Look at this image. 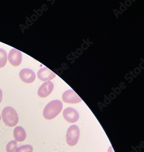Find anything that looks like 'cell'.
Instances as JSON below:
<instances>
[{"label":"cell","instance_id":"1","mask_svg":"<svg viewBox=\"0 0 144 152\" xmlns=\"http://www.w3.org/2000/svg\"><path fill=\"white\" fill-rule=\"evenodd\" d=\"M63 104L59 100H54L49 102L43 109V117L46 119H52L61 112Z\"/></svg>","mask_w":144,"mask_h":152},{"label":"cell","instance_id":"2","mask_svg":"<svg viewBox=\"0 0 144 152\" xmlns=\"http://www.w3.org/2000/svg\"><path fill=\"white\" fill-rule=\"evenodd\" d=\"M1 117L3 123L9 127H13L18 123V115L16 110L11 107H7L2 110Z\"/></svg>","mask_w":144,"mask_h":152},{"label":"cell","instance_id":"3","mask_svg":"<svg viewBox=\"0 0 144 152\" xmlns=\"http://www.w3.org/2000/svg\"><path fill=\"white\" fill-rule=\"evenodd\" d=\"M80 137V130L76 125H73L69 127L66 135V141L71 146L77 144Z\"/></svg>","mask_w":144,"mask_h":152},{"label":"cell","instance_id":"4","mask_svg":"<svg viewBox=\"0 0 144 152\" xmlns=\"http://www.w3.org/2000/svg\"><path fill=\"white\" fill-rule=\"evenodd\" d=\"M62 100L66 103L76 104L82 101L80 97L72 90L65 91L62 95Z\"/></svg>","mask_w":144,"mask_h":152},{"label":"cell","instance_id":"5","mask_svg":"<svg viewBox=\"0 0 144 152\" xmlns=\"http://www.w3.org/2000/svg\"><path fill=\"white\" fill-rule=\"evenodd\" d=\"M63 115L65 119L69 123H76L79 118L78 112L75 109L67 107L64 110Z\"/></svg>","mask_w":144,"mask_h":152},{"label":"cell","instance_id":"6","mask_svg":"<svg viewBox=\"0 0 144 152\" xmlns=\"http://www.w3.org/2000/svg\"><path fill=\"white\" fill-rule=\"evenodd\" d=\"M8 60L12 65L14 66H19L22 62V53L15 48L12 49L8 54Z\"/></svg>","mask_w":144,"mask_h":152},{"label":"cell","instance_id":"7","mask_svg":"<svg viewBox=\"0 0 144 152\" xmlns=\"http://www.w3.org/2000/svg\"><path fill=\"white\" fill-rule=\"evenodd\" d=\"M53 89L54 85L52 82L47 81L40 86L37 91V95L40 97L45 98L51 94Z\"/></svg>","mask_w":144,"mask_h":152},{"label":"cell","instance_id":"8","mask_svg":"<svg viewBox=\"0 0 144 152\" xmlns=\"http://www.w3.org/2000/svg\"><path fill=\"white\" fill-rule=\"evenodd\" d=\"M19 77L23 82L29 84L35 81L36 75L35 72L31 69H24L20 71Z\"/></svg>","mask_w":144,"mask_h":152},{"label":"cell","instance_id":"9","mask_svg":"<svg viewBox=\"0 0 144 152\" xmlns=\"http://www.w3.org/2000/svg\"><path fill=\"white\" fill-rule=\"evenodd\" d=\"M37 76L42 81H49L56 76V74L46 67L42 68L38 71Z\"/></svg>","mask_w":144,"mask_h":152},{"label":"cell","instance_id":"10","mask_svg":"<svg viewBox=\"0 0 144 152\" xmlns=\"http://www.w3.org/2000/svg\"><path fill=\"white\" fill-rule=\"evenodd\" d=\"M13 137L18 142L24 141L26 138V133L24 129L21 126H16L13 130Z\"/></svg>","mask_w":144,"mask_h":152},{"label":"cell","instance_id":"11","mask_svg":"<svg viewBox=\"0 0 144 152\" xmlns=\"http://www.w3.org/2000/svg\"><path fill=\"white\" fill-rule=\"evenodd\" d=\"M7 60V53L5 50L0 48V68L5 66Z\"/></svg>","mask_w":144,"mask_h":152},{"label":"cell","instance_id":"12","mask_svg":"<svg viewBox=\"0 0 144 152\" xmlns=\"http://www.w3.org/2000/svg\"><path fill=\"white\" fill-rule=\"evenodd\" d=\"M33 148L31 145L27 144L19 147L16 148L15 152H33Z\"/></svg>","mask_w":144,"mask_h":152},{"label":"cell","instance_id":"13","mask_svg":"<svg viewBox=\"0 0 144 152\" xmlns=\"http://www.w3.org/2000/svg\"><path fill=\"white\" fill-rule=\"evenodd\" d=\"M17 147V142L16 140H12L9 142L6 146L7 152H14Z\"/></svg>","mask_w":144,"mask_h":152},{"label":"cell","instance_id":"14","mask_svg":"<svg viewBox=\"0 0 144 152\" xmlns=\"http://www.w3.org/2000/svg\"><path fill=\"white\" fill-rule=\"evenodd\" d=\"M2 91L1 89H0V103H1L2 100Z\"/></svg>","mask_w":144,"mask_h":152},{"label":"cell","instance_id":"15","mask_svg":"<svg viewBox=\"0 0 144 152\" xmlns=\"http://www.w3.org/2000/svg\"><path fill=\"white\" fill-rule=\"evenodd\" d=\"M109 152H114V150H113V149H112V151L111 150V148L110 147L109 148Z\"/></svg>","mask_w":144,"mask_h":152},{"label":"cell","instance_id":"16","mask_svg":"<svg viewBox=\"0 0 144 152\" xmlns=\"http://www.w3.org/2000/svg\"><path fill=\"white\" fill-rule=\"evenodd\" d=\"M1 120V115H0V121Z\"/></svg>","mask_w":144,"mask_h":152}]
</instances>
